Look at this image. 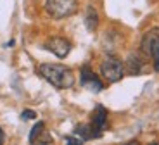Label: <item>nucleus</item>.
<instances>
[{
  "mask_svg": "<svg viewBox=\"0 0 159 145\" xmlns=\"http://www.w3.org/2000/svg\"><path fill=\"white\" fill-rule=\"evenodd\" d=\"M38 71L42 78H45L56 88L64 90V88H71L75 85V76H73L71 69L62 64H42Z\"/></svg>",
  "mask_w": 159,
  "mask_h": 145,
  "instance_id": "1",
  "label": "nucleus"
},
{
  "mask_svg": "<svg viewBox=\"0 0 159 145\" xmlns=\"http://www.w3.org/2000/svg\"><path fill=\"white\" fill-rule=\"evenodd\" d=\"M45 11L54 19H62V17L73 16L78 11V2L76 0H47Z\"/></svg>",
  "mask_w": 159,
  "mask_h": 145,
  "instance_id": "2",
  "label": "nucleus"
},
{
  "mask_svg": "<svg viewBox=\"0 0 159 145\" xmlns=\"http://www.w3.org/2000/svg\"><path fill=\"white\" fill-rule=\"evenodd\" d=\"M100 71H102V76L107 79L109 83H116L123 78L125 75V67H123V62L112 55H107L106 59L102 61L100 64Z\"/></svg>",
  "mask_w": 159,
  "mask_h": 145,
  "instance_id": "3",
  "label": "nucleus"
},
{
  "mask_svg": "<svg viewBox=\"0 0 159 145\" xmlns=\"http://www.w3.org/2000/svg\"><path fill=\"white\" fill-rule=\"evenodd\" d=\"M142 52L149 54L154 62V69L159 73V29L154 28L142 38Z\"/></svg>",
  "mask_w": 159,
  "mask_h": 145,
  "instance_id": "4",
  "label": "nucleus"
},
{
  "mask_svg": "<svg viewBox=\"0 0 159 145\" xmlns=\"http://www.w3.org/2000/svg\"><path fill=\"white\" fill-rule=\"evenodd\" d=\"M80 83H81L83 88H87L88 92H93V93H99L104 88L102 81L97 78V75L88 66H83L81 71H80Z\"/></svg>",
  "mask_w": 159,
  "mask_h": 145,
  "instance_id": "5",
  "label": "nucleus"
},
{
  "mask_svg": "<svg viewBox=\"0 0 159 145\" xmlns=\"http://www.w3.org/2000/svg\"><path fill=\"white\" fill-rule=\"evenodd\" d=\"M43 47L48 52H52L56 57H59V59L68 57V54L71 52V43L66 38H62V36H52V38H48Z\"/></svg>",
  "mask_w": 159,
  "mask_h": 145,
  "instance_id": "6",
  "label": "nucleus"
},
{
  "mask_svg": "<svg viewBox=\"0 0 159 145\" xmlns=\"http://www.w3.org/2000/svg\"><path fill=\"white\" fill-rule=\"evenodd\" d=\"M90 128H92V135L93 138H99L102 135V131L107 128V111L106 107L97 106L93 114H92V121H90Z\"/></svg>",
  "mask_w": 159,
  "mask_h": 145,
  "instance_id": "7",
  "label": "nucleus"
},
{
  "mask_svg": "<svg viewBox=\"0 0 159 145\" xmlns=\"http://www.w3.org/2000/svg\"><path fill=\"white\" fill-rule=\"evenodd\" d=\"M85 26H87L88 31H95L97 26H99V14H97V11H95L93 5H88V7H87V14H85Z\"/></svg>",
  "mask_w": 159,
  "mask_h": 145,
  "instance_id": "8",
  "label": "nucleus"
},
{
  "mask_svg": "<svg viewBox=\"0 0 159 145\" xmlns=\"http://www.w3.org/2000/svg\"><path fill=\"white\" fill-rule=\"evenodd\" d=\"M142 66H143V62L139 59V55H131L130 59H128V64H126L130 75H140L142 73Z\"/></svg>",
  "mask_w": 159,
  "mask_h": 145,
  "instance_id": "9",
  "label": "nucleus"
},
{
  "mask_svg": "<svg viewBox=\"0 0 159 145\" xmlns=\"http://www.w3.org/2000/svg\"><path fill=\"white\" fill-rule=\"evenodd\" d=\"M43 128H45V126H43V123H42V121H38L35 126H33L31 131H30V143H35L36 137H38L42 131H43Z\"/></svg>",
  "mask_w": 159,
  "mask_h": 145,
  "instance_id": "10",
  "label": "nucleus"
},
{
  "mask_svg": "<svg viewBox=\"0 0 159 145\" xmlns=\"http://www.w3.org/2000/svg\"><path fill=\"white\" fill-rule=\"evenodd\" d=\"M66 143L68 145H83V140H81L80 137H76V135H73V137L66 138Z\"/></svg>",
  "mask_w": 159,
  "mask_h": 145,
  "instance_id": "11",
  "label": "nucleus"
},
{
  "mask_svg": "<svg viewBox=\"0 0 159 145\" xmlns=\"http://www.w3.org/2000/svg\"><path fill=\"white\" fill-rule=\"evenodd\" d=\"M35 118H36L35 111H23V114H21V119H24V121H28V119H35Z\"/></svg>",
  "mask_w": 159,
  "mask_h": 145,
  "instance_id": "12",
  "label": "nucleus"
},
{
  "mask_svg": "<svg viewBox=\"0 0 159 145\" xmlns=\"http://www.w3.org/2000/svg\"><path fill=\"white\" fill-rule=\"evenodd\" d=\"M4 143V131H2V128H0V145Z\"/></svg>",
  "mask_w": 159,
  "mask_h": 145,
  "instance_id": "13",
  "label": "nucleus"
},
{
  "mask_svg": "<svg viewBox=\"0 0 159 145\" xmlns=\"http://www.w3.org/2000/svg\"><path fill=\"white\" fill-rule=\"evenodd\" d=\"M125 145H139V142H137V140H131V142H128V143H125Z\"/></svg>",
  "mask_w": 159,
  "mask_h": 145,
  "instance_id": "14",
  "label": "nucleus"
},
{
  "mask_svg": "<svg viewBox=\"0 0 159 145\" xmlns=\"http://www.w3.org/2000/svg\"><path fill=\"white\" fill-rule=\"evenodd\" d=\"M38 145H50V143H47V142H42V143H38Z\"/></svg>",
  "mask_w": 159,
  "mask_h": 145,
  "instance_id": "15",
  "label": "nucleus"
},
{
  "mask_svg": "<svg viewBox=\"0 0 159 145\" xmlns=\"http://www.w3.org/2000/svg\"><path fill=\"white\" fill-rule=\"evenodd\" d=\"M152 145H157V143H152Z\"/></svg>",
  "mask_w": 159,
  "mask_h": 145,
  "instance_id": "16",
  "label": "nucleus"
}]
</instances>
